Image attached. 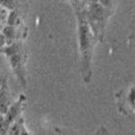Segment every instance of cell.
<instances>
[{"label": "cell", "mask_w": 135, "mask_h": 135, "mask_svg": "<svg viewBox=\"0 0 135 135\" xmlns=\"http://www.w3.org/2000/svg\"><path fill=\"white\" fill-rule=\"evenodd\" d=\"M24 104H25V96L21 95L17 101L9 105V107L7 108L5 113L3 114L4 122H5V125H6L7 129L9 128V126L13 122H15L19 117H21V113H22L23 108H24Z\"/></svg>", "instance_id": "obj_4"}, {"label": "cell", "mask_w": 135, "mask_h": 135, "mask_svg": "<svg viewBox=\"0 0 135 135\" xmlns=\"http://www.w3.org/2000/svg\"><path fill=\"white\" fill-rule=\"evenodd\" d=\"M8 13L9 11L3 6L0 5V23L1 24H4L7 20V16H8Z\"/></svg>", "instance_id": "obj_9"}, {"label": "cell", "mask_w": 135, "mask_h": 135, "mask_svg": "<svg viewBox=\"0 0 135 135\" xmlns=\"http://www.w3.org/2000/svg\"><path fill=\"white\" fill-rule=\"evenodd\" d=\"M1 32L4 35V37H5L6 45L12 44L13 42H15V37H16V29H15V26L7 24L6 26H3V27H2Z\"/></svg>", "instance_id": "obj_7"}, {"label": "cell", "mask_w": 135, "mask_h": 135, "mask_svg": "<svg viewBox=\"0 0 135 135\" xmlns=\"http://www.w3.org/2000/svg\"><path fill=\"white\" fill-rule=\"evenodd\" d=\"M98 2H99V3H101L102 5H103V6H105L106 8H108V9H111V11H112L115 0H98Z\"/></svg>", "instance_id": "obj_10"}, {"label": "cell", "mask_w": 135, "mask_h": 135, "mask_svg": "<svg viewBox=\"0 0 135 135\" xmlns=\"http://www.w3.org/2000/svg\"><path fill=\"white\" fill-rule=\"evenodd\" d=\"M129 100H131V106L134 107V88H131V91L129 93Z\"/></svg>", "instance_id": "obj_12"}, {"label": "cell", "mask_w": 135, "mask_h": 135, "mask_svg": "<svg viewBox=\"0 0 135 135\" xmlns=\"http://www.w3.org/2000/svg\"><path fill=\"white\" fill-rule=\"evenodd\" d=\"M0 5L7 8L8 11H12V9H15L16 3H15V0H0Z\"/></svg>", "instance_id": "obj_8"}, {"label": "cell", "mask_w": 135, "mask_h": 135, "mask_svg": "<svg viewBox=\"0 0 135 135\" xmlns=\"http://www.w3.org/2000/svg\"><path fill=\"white\" fill-rule=\"evenodd\" d=\"M7 134L11 135H24V134H29V132L27 131L25 125H24V119L22 118V117L19 118L13 122L8 128Z\"/></svg>", "instance_id": "obj_5"}, {"label": "cell", "mask_w": 135, "mask_h": 135, "mask_svg": "<svg viewBox=\"0 0 135 135\" xmlns=\"http://www.w3.org/2000/svg\"><path fill=\"white\" fill-rule=\"evenodd\" d=\"M6 46V41H5V37H4V35L2 34V32L0 31V50L2 49V48H4Z\"/></svg>", "instance_id": "obj_11"}, {"label": "cell", "mask_w": 135, "mask_h": 135, "mask_svg": "<svg viewBox=\"0 0 135 135\" xmlns=\"http://www.w3.org/2000/svg\"><path fill=\"white\" fill-rule=\"evenodd\" d=\"M8 65L2 50H0V87L7 84V75H8Z\"/></svg>", "instance_id": "obj_6"}, {"label": "cell", "mask_w": 135, "mask_h": 135, "mask_svg": "<svg viewBox=\"0 0 135 135\" xmlns=\"http://www.w3.org/2000/svg\"><path fill=\"white\" fill-rule=\"evenodd\" d=\"M84 9L87 23L95 37H102L110 17L111 9L106 8L99 2H87V6Z\"/></svg>", "instance_id": "obj_3"}, {"label": "cell", "mask_w": 135, "mask_h": 135, "mask_svg": "<svg viewBox=\"0 0 135 135\" xmlns=\"http://www.w3.org/2000/svg\"><path fill=\"white\" fill-rule=\"evenodd\" d=\"M87 2H98V0H87Z\"/></svg>", "instance_id": "obj_14"}, {"label": "cell", "mask_w": 135, "mask_h": 135, "mask_svg": "<svg viewBox=\"0 0 135 135\" xmlns=\"http://www.w3.org/2000/svg\"><path fill=\"white\" fill-rule=\"evenodd\" d=\"M74 6H80L83 3V0H69Z\"/></svg>", "instance_id": "obj_13"}, {"label": "cell", "mask_w": 135, "mask_h": 135, "mask_svg": "<svg viewBox=\"0 0 135 135\" xmlns=\"http://www.w3.org/2000/svg\"><path fill=\"white\" fill-rule=\"evenodd\" d=\"M9 70L14 73L21 85L25 86V51L22 43L13 42L1 49Z\"/></svg>", "instance_id": "obj_2"}, {"label": "cell", "mask_w": 135, "mask_h": 135, "mask_svg": "<svg viewBox=\"0 0 135 135\" xmlns=\"http://www.w3.org/2000/svg\"><path fill=\"white\" fill-rule=\"evenodd\" d=\"M77 18H78V43H79V50L81 54L83 75H84L85 81L89 82L90 73H91L90 65H91L93 50H94V44H95L96 37L87 23L84 8H80L77 12Z\"/></svg>", "instance_id": "obj_1"}]
</instances>
